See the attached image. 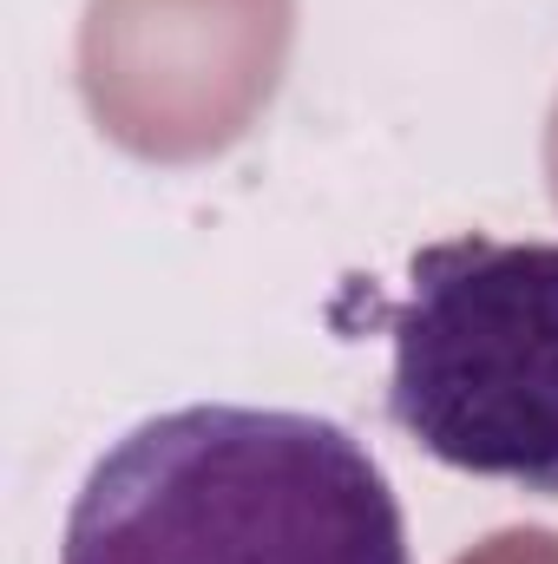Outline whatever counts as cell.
I'll list each match as a JSON object with an SVG mask.
<instances>
[{"label": "cell", "instance_id": "6da1fadb", "mask_svg": "<svg viewBox=\"0 0 558 564\" xmlns=\"http://www.w3.org/2000/svg\"><path fill=\"white\" fill-rule=\"evenodd\" d=\"M60 564H415L382 459L322 414L197 401L112 440Z\"/></svg>", "mask_w": 558, "mask_h": 564}, {"label": "cell", "instance_id": "7a4b0ae2", "mask_svg": "<svg viewBox=\"0 0 558 564\" xmlns=\"http://www.w3.org/2000/svg\"><path fill=\"white\" fill-rule=\"evenodd\" d=\"M388 341V421L420 453L558 499V243H427Z\"/></svg>", "mask_w": 558, "mask_h": 564}]
</instances>
